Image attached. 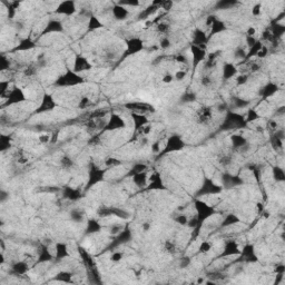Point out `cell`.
Wrapping results in <instances>:
<instances>
[{
    "label": "cell",
    "instance_id": "cell-1",
    "mask_svg": "<svg viewBox=\"0 0 285 285\" xmlns=\"http://www.w3.org/2000/svg\"><path fill=\"white\" fill-rule=\"evenodd\" d=\"M83 82H84V79L80 76H78L76 72L68 71L58 79L56 82V85H58V86H70V85L74 86V85L82 84Z\"/></svg>",
    "mask_w": 285,
    "mask_h": 285
},
{
    "label": "cell",
    "instance_id": "cell-2",
    "mask_svg": "<svg viewBox=\"0 0 285 285\" xmlns=\"http://www.w3.org/2000/svg\"><path fill=\"white\" fill-rule=\"evenodd\" d=\"M195 206H196V209H197V216H196L197 224H199V225L202 224L203 220H205L206 218H208L212 214H214L213 207L208 206V205L205 204L204 202L197 201L196 203H195Z\"/></svg>",
    "mask_w": 285,
    "mask_h": 285
},
{
    "label": "cell",
    "instance_id": "cell-3",
    "mask_svg": "<svg viewBox=\"0 0 285 285\" xmlns=\"http://www.w3.org/2000/svg\"><path fill=\"white\" fill-rule=\"evenodd\" d=\"M126 108L128 109H133L135 111H139V113H153L154 107L149 104L146 103H130L126 104Z\"/></svg>",
    "mask_w": 285,
    "mask_h": 285
},
{
    "label": "cell",
    "instance_id": "cell-4",
    "mask_svg": "<svg viewBox=\"0 0 285 285\" xmlns=\"http://www.w3.org/2000/svg\"><path fill=\"white\" fill-rule=\"evenodd\" d=\"M104 174H105V170H101V169H99V168L93 166V168H91L90 172H89V182H88L87 187L89 188V186H93V185H95L97 182L103 180Z\"/></svg>",
    "mask_w": 285,
    "mask_h": 285
},
{
    "label": "cell",
    "instance_id": "cell-5",
    "mask_svg": "<svg viewBox=\"0 0 285 285\" xmlns=\"http://www.w3.org/2000/svg\"><path fill=\"white\" fill-rule=\"evenodd\" d=\"M184 146V143L182 141V139L178 136H172L167 141V146L165 148V151L168 153V151H178L182 147Z\"/></svg>",
    "mask_w": 285,
    "mask_h": 285
},
{
    "label": "cell",
    "instance_id": "cell-6",
    "mask_svg": "<svg viewBox=\"0 0 285 285\" xmlns=\"http://www.w3.org/2000/svg\"><path fill=\"white\" fill-rule=\"evenodd\" d=\"M143 49V43L140 39L133 38L127 41V54L128 55H133V54L139 53Z\"/></svg>",
    "mask_w": 285,
    "mask_h": 285
},
{
    "label": "cell",
    "instance_id": "cell-7",
    "mask_svg": "<svg viewBox=\"0 0 285 285\" xmlns=\"http://www.w3.org/2000/svg\"><path fill=\"white\" fill-rule=\"evenodd\" d=\"M125 126V123L118 115H111L108 124H106L105 129H118Z\"/></svg>",
    "mask_w": 285,
    "mask_h": 285
},
{
    "label": "cell",
    "instance_id": "cell-8",
    "mask_svg": "<svg viewBox=\"0 0 285 285\" xmlns=\"http://www.w3.org/2000/svg\"><path fill=\"white\" fill-rule=\"evenodd\" d=\"M76 11V8H75V3H71V1H66V3H62L59 5L57 9V12L59 14H71Z\"/></svg>",
    "mask_w": 285,
    "mask_h": 285
},
{
    "label": "cell",
    "instance_id": "cell-9",
    "mask_svg": "<svg viewBox=\"0 0 285 285\" xmlns=\"http://www.w3.org/2000/svg\"><path fill=\"white\" fill-rule=\"evenodd\" d=\"M192 53H193V56H194V66H196L198 62H201L202 60L205 59V56H206L205 49L199 48V47H197L195 45L192 46Z\"/></svg>",
    "mask_w": 285,
    "mask_h": 285
},
{
    "label": "cell",
    "instance_id": "cell-10",
    "mask_svg": "<svg viewBox=\"0 0 285 285\" xmlns=\"http://www.w3.org/2000/svg\"><path fill=\"white\" fill-rule=\"evenodd\" d=\"M90 64L85 58L77 56L76 61H75V71H84V70L90 69Z\"/></svg>",
    "mask_w": 285,
    "mask_h": 285
},
{
    "label": "cell",
    "instance_id": "cell-11",
    "mask_svg": "<svg viewBox=\"0 0 285 285\" xmlns=\"http://www.w3.org/2000/svg\"><path fill=\"white\" fill-rule=\"evenodd\" d=\"M212 118V109L208 107L201 108L198 113H197V120L198 123H207Z\"/></svg>",
    "mask_w": 285,
    "mask_h": 285
},
{
    "label": "cell",
    "instance_id": "cell-12",
    "mask_svg": "<svg viewBox=\"0 0 285 285\" xmlns=\"http://www.w3.org/2000/svg\"><path fill=\"white\" fill-rule=\"evenodd\" d=\"M55 101H54V99L51 98L50 96H47L46 95L45 97H43V104H41L40 108H39L37 111H47V110H50L53 109V108H55Z\"/></svg>",
    "mask_w": 285,
    "mask_h": 285
},
{
    "label": "cell",
    "instance_id": "cell-13",
    "mask_svg": "<svg viewBox=\"0 0 285 285\" xmlns=\"http://www.w3.org/2000/svg\"><path fill=\"white\" fill-rule=\"evenodd\" d=\"M277 90H278L277 85L273 84V83H268V84L262 89V96H263L264 98H267V97L274 95Z\"/></svg>",
    "mask_w": 285,
    "mask_h": 285
},
{
    "label": "cell",
    "instance_id": "cell-14",
    "mask_svg": "<svg viewBox=\"0 0 285 285\" xmlns=\"http://www.w3.org/2000/svg\"><path fill=\"white\" fill-rule=\"evenodd\" d=\"M285 32V27L283 26V25H280L277 24L276 21H274L273 24H272V28H271V34L272 36L274 37V38H280V37H282L283 35H284Z\"/></svg>",
    "mask_w": 285,
    "mask_h": 285
},
{
    "label": "cell",
    "instance_id": "cell-15",
    "mask_svg": "<svg viewBox=\"0 0 285 285\" xmlns=\"http://www.w3.org/2000/svg\"><path fill=\"white\" fill-rule=\"evenodd\" d=\"M113 14L117 19H125L128 16V10L120 5H116L113 8Z\"/></svg>",
    "mask_w": 285,
    "mask_h": 285
},
{
    "label": "cell",
    "instance_id": "cell-16",
    "mask_svg": "<svg viewBox=\"0 0 285 285\" xmlns=\"http://www.w3.org/2000/svg\"><path fill=\"white\" fill-rule=\"evenodd\" d=\"M236 68L235 66H233L232 64H225L223 67V78L224 79H230L236 74Z\"/></svg>",
    "mask_w": 285,
    "mask_h": 285
},
{
    "label": "cell",
    "instance_id": "cell-17",
    "mask_svg": "<svg viewBox=\"0 0 285 285\" xmlns=\"http://www.w3.org/2000/svg\"><path fill=\"white\" fill-rule=\"evenodd\" d=\"M64 195H65L66 198L75 201V199H78L80 197V192L75 188H71V187H66L65 191H64Z\"/></svg>",
    "mask_w": 285,
    "mask_h": 285
},
{
    "label": "cell",
    "instance_id": "cell-18",
    "mask_svg": "<svg viewBox=\"0 0 285 285\" xmlns=\"http://www.w3.org/2000/svg\"><path fill=\"white\" fill-rule=\"evenodd\" d=\"M133 119H134L135 126H136V129H139L143 126L147 124V118L143 115H138V114H133Z\"/></svg>",
    "mask_w": 285,
    "mask_h": 285
},
{
    "label": "cell",
    "instance_id": "cell-19",
    "mask_svg": "<svg viewBox=\"0 0 285 285\" xmlns=\"http://www.w3.org/2000/svg\"><path fill=\"white\" fill-rule=\"evenodd\" d=\"M231 139H232V144L235 148H241L246 145V139L241 135H233Z\"/></svg>",
    "mask_w": 285,
    "mask_h": 285
},
{
    "label": "cell",
    "instance_id": "cell-20",
    "mask_svg": "<svg viewBox=\"0 0 285 285\" xmlns=\"http://www.w3.org/2000/svg\"><path fill=\"white\" fill-rule=\"evenodd\" d=\"M61 30H62L61 24H60L59 21H57V20H51V21L47 25V27H46L43 32H49V31H61Z\"/></svg>",
    "mask_w": 285,
    "mask_h": 285
},
{
    "label": "cell",
    "instance_id": "cell-21",
    "mask_svg": "<svg viewBox=\"0 0 285 285\" xmlns=\"http://www.w3.org/2000/svg\"><path fill=\"white\" fill-rule=\"evenodd\" d=\"M134 183L139 187H144L146 185V174L145 173H139L134 175Z\"/></svg>",
    "mask_w": 285,
    "mask_h": 285
},
{
    "label": "cell",
    "instance_id": "cell-22",
    "mask_svg": "<svg viewBox=\"0 0 285 285\" xmlns=\"http://www.w3.org/2000/svg\"><path fill=\"white\" fill-rule=\"evenodd\" d=\"M238 253V248H237V245L235 244L234 242H230L225 247V251H224L223 255H231V254H236Z\"/></svg>",
    "mask_w": 285,
    "mask_h": 285
},
{
    "label": "cell",
    "instance_id": "cell-23",
    "mask_svg": "<svg viewBox=\"0 0 285 285\" xmlns=\"http://www.w3.org/2000/svg\"><path fill=\"white\" fill-rule=\"evenodd\" d=\"M211 28H212V34H217V32H220V31H223L225 29V25H224L223 21L216 19L214 21V24L212 25Z\"/></svg>",
    "mask_w": 285,
    "mask_h": 285
},
{
    "label": "cell",
    "instance_id": "cell-24",
    "mask_svg": "<svg viewBox=\"0 0 285 285\" xmlns=\"http://www.w3.org/2000/svg\"><path fill=\"white\" fill-rule=\"evenodd\" d=\"M56 252H57V259H62V257H65L68 255L67 253V247H66L65 244H61V243H59V244H57V246H56Z\"/></svg>",
    "mask_w": 285,
    "mask_h": 285
},
{
    "label": "cell",
    "instance_id": "cell-25",
    "mask_svg": "<svg viewBox=\"0 0 285 285\" xmlns=\"http://www.w3.org/2000/svg\"><path fill=\"white\" fill-rule=\"evenodd\" d=\"M273 175L274 178H275L277 182H282V180H285V174H284V170L280 167H275L273 169Z\"/></svg>",
    "mask_w": 285,
    "mask_h": 285
},
{
    "label": "cell",
    "instance_id": "cell-26",
    "mask_svg": "<svg viewBox=\"0 0 285 285\" xmlns=\"http://www.w3.org/2000/svg\"><path fill=\"white\" fill-rule=\"evenodd\" d=\"M262 47H263L262 43H259V41H256V43H255V45H253L251 47V49H249V53H248V55H247V57H252V56L257 55V53L261 50Z\"/></svg>",
    "mask_w": 285,
    "mask_h": 285
},
{
    "label": "cell",
    "instance_id": "cell-27",
    "mask_svg": "<svg viewBox=\"0 0 285 285\" xmlns=\"http://www.w3.org/2000/svg\"><path fill=\"white\" fill-rule=\"evenodd\" d=\"M100 230V225L97 223L96 220H89L88 222V233H95V232H98Z\"/></svg>",
    "mask_w": 285,
    "mask_h": 285
},
{
    "label": "cell",
    "instance_id": "cell-28",
    "mask_svg": "<svg viewBox=\"0 0 285 285\" xmlns=\"http://www.w3.org/2000/svg\"><path fill=\"white\" fill-rule=\"evenodd\" d=\"M283 139L280 138L278 136H276V135H274V137L272 138V145H273L274 149H276V151H278V149H281L283 147Z\"/></svg>",
    "mask_w": 285,
    "mask_h": 285
},
{
    "label": "cell",
    "instance_id": "cell-29",
    "mask_svg": "<svg viewBox=\"0 0 285 285\" xmlns=\"http://www.w3.org/2000/svg\"><path fill=\"white\" fill-rule=\"evenodd\" d=\"M146 169V165L144 164H137L133 167L132 172H130V175H136V174H139V173H143Z\"/></svg>",
    "mask_w": 285,
    "mask_h": 285
},
{
    "label": "cell",
    "instance_id": "cell-30",
    "mask_svg": "<svg viewBox=\"0 0 285 285\" xmlns=\"http://www.w3.org/2000/svg\"><path fill=\"white\" fill-rule=\"evenodd\" d=\"M88 26H89V28H90V29H97V28H100L101 24H100V21H99V20L97 19L96 17H90Z\"/></svg>",
    "mask_w": 285,
    "mask_h": 285
},
{
    "label": "cell",
    "instance_id": "cell-31",
    "mask_svg": "<svg viewBox=\"0 0 285 285\" xmlns=\"http://www.w3.org/2000/svg\"><path fill=\"white\" fill-rule=\"evenodd\" d=\"M237 222H238V218H237L235 215H233V214H230V215H228L227 217L225 218L223 225L224 226H227V225H231V224L237 223Z\"/></svg>",
    "mask_w": 285,
    "mask_h": 285
},
{
    "label": "cell",
    "instance_id": "cell-32",
    "mask_svg": "<svg viewBox=\"0 0 285 285\" xmlns=\"http://www.w3.org/2000/svg\"><path fill=\"white\" fill-rule=\"evenodd\" d=\"M27 268H28V266H27L26 263H18V264L14 265V270L17 272V273L22 274V273H25V272L27 271Z\"/></svg>",
    "mask_w": 285,
    "mask_h": 285
},
{
    "label": "cell",
    "instance_id": "cell-33",
    "mask_svg": "<svg viewBox=\"0 0 285 285\" xmlns=\"http://www.w3.org/2000/svg\"><path fill=\"white\" fill-rule=\"evenodd\" d=\"M61 165H62V167H64V168L71 167V165H72L71 159H70V158H68V157H64L61 159Z\"/></svg>",
    "mask_w": 285,
    "mask_h": 285
},
{
    "label": "cell",
    "instance_id": "cell-34",
    "mask_svg": "<svg viewBox=\"0 0 285 285\" xmlns=\"http://www.w3.org/2000/svg\"><path fill=\"white\" fill-rule=\"evenodd\" d=\"M89 105H90V100H89V98H87V97H84V98H82L80 101H79V107L80 108L89 107Z\"/></svg>",
    "mask_w": 285,
    "mask_h": 285
},
{
    "label": "cell",
    "instance_id": "cell-35",
    "mask_svg": "<svg viewBox=\"0 0 285 285\" xmlns=\"http://www.w3.org/2000/svg\"><path fill=\"white\" fill-rule=\"evenodd\" d=\"M175 220L177 223H180V225H185V224H188V219L185 215H178L177 217L175 218Z\"/></svg>",
    "mask_w": 285,
    "mask_h": 285
},
{
    "label": "cell",
    "instance_id": "cell-36",
    "mask_svg": "<svg viewBox=\"0 0 285 285\" xmlns=\"http://www.w3.org/2000/svg\"><path fill=\"white\" fill-rule=\"evenodd\" d=\"M212 245L211 243L208 242H203L201 244V247H199V249H201V252H203V253H206V252H208L209 249H211Z\"/></svg>",
    "mask_w": 285,
    "mask_h": 285
},
{
    "label": "cell",
    "instance_id": "cell-37",
    "mask_svg": "<svg viewBox=\"0 0 285 285\" xmlns=\"http://www.w3.org/2000/svg\"><path fill=\"white\" fill-rule=\"evenodd\" d=\"M261 3H257V5H255L254 7H253V9H252V14L253 16H255V17H257V16H259L261 14Z\"/></svg>",
    "mask_w": 285,
    "mask_h": 285
},
{
    "label": "cell",
    "instance_id": "cell-38",
    "mask_svg": "<svg viewBox=\"0 0 285 285\" xmlns=\"http://www.w3.org/2000/svg\"><path fill=\"white\" fill-rule=\"evenodd\" d=\"M158 31H161V32H167L168 29H169V26L167 24H159L157 27Z\"/></svg>",
    "mask_w": 285,
    "mask_h": 285
},
{
    "label": "cell",
    "instance_id": "cell-39",
    "mask_svg": "<svg viewBox=\"0 0 285 285\" xmlns=\"http://www.w3.org/2000/svg\"><path fill=\"white\" fill-rule=\"evenodd\" d=\"M165 249L167 252H169V253H174L175 252V246H174V244L170 242H166L165 244Z\"/></svg>",
    "mask_w": 285,
    "mask_h": 285
},
{
    "label": "cell",
    "instance_id": "cell-40",
    "mask_svg": "<svg viewBox=\"0 0 285 285\" xmlns=\"http://www.w3.org/2000/svg\"><path fill=\"white\" fill-rule=\"evenodd\" d=\"M235 104H236L237 107H244V106H246L248 104V101L243 100L241 98H235Z\"/></svg>",
    "mask_w": 285,
    "mask_h": 285
},
{
    "label": "cell",
    "instance_id": "cell-41",
    "mask_svg": "<svg viewBox=\"0 0 285 285\" xmlns=\"http://www.w3.org/2000/svg\"><path fill=\"white\" fill-rule=\"evenodd\" d=\"M118 164H120V162L117 161V159H115V158H109V159H107V161H106V165H107V166L118 165Z\"/></svg>",
    "mask_w": 285,
    "mask_h": 285
},
{
    "label": "cell",
    "instance_id": "cell-42",
    "mask_svg": "<svg viewBox=\"0 0 285 285\" xmlns=\"http://www.w3.org/2000/svg\"><path fill=\"white\" fill-rule=\"evenodd\" d=\"M169 45H170V41H169V39L168 38H163L161 40V47L162 48H167V47H169Z\"/></svg>",
    "mask_w": 285,
    "mask_h": 285
},
{
    "label": "cell",
    "instance_id": "cell-43",
    "mask_svg": "<svg viewBox=\"0 0 285 285\" xmlns=\"http://www.w3.org/2000/svg\"><path fill=\"white\" fill-rule=\"evenodd\" d=\"M247 80V75H242V76H240L238 78H237V84L238 85H243L245 84Z\"/></svg>",
    "mask_w": 285,
    "mask_h": 285
},
{
    "label": "cell",
    "instance_id": "cell-44",
    "mask_svg": "<svg viewBox=\"0 0 285 285\" xmlns=\"http://www.w3.org/2000/svg\"><path fill=\"white\" fill-rule=\"evenodd\" d=\"M266 54H267V48L263 46V47L261 48V50L257 53V56H259V57H261V58H263V57H265V56H266Z\"/></svg>",
    "mask_w": 285,
    "mask_h": 285
},
{
    "label": "cell",
    "instance_id": "cell-45",
    "mask_svg": "<svg viewBox=\"0 0 285 285\" xmlns=\"http://www.w3.org/2000/svg\"><path fill=\"white\" fill-rule=\"evenodd\" d=\"M172 6H173L172 1H163V3H162L163 9H166V10H169L172 8Z\"/></svg>",
    "mask_w": 285,
    "mask_h": 285
},
{
    "label": "cell",
    "instance_id": "cell-46",
    "mask_svg": "<svg viewBox=\"0 0 285 285\" xmlns=\"http://www.w3.org/2000/svg\"><path fill=\"white\" fill-rule=\"evenodd\" d=\"M71 218L75 220H80L82 219V214L79 212H72L71 213Z\"/></svg>",
    "mask_w": 285,
    "mask_h": 285
},
{
    "label": "cell",
    "instance_id": "cell-47",
    "mask_svg": "<svg viewBox=\"0 0 285 285\" xmlns=\"http://www.w3.org/2000/svg\"><path fill=\"white\" fill-rule=\"evenodd\" d=\"M246 41H247V43H248L249 47H252L253 45H255V43H256L257 40L254 38V37H248V36H246Z\"/></svg>",
    "mask_w": 285,
    "mask_h": 285
},
{
    "label": "cell",
    "instance_id": "cell-48",
    "mask_svg": "<svg viewBox=\"0 0 285 285\" xmlns=\"http://www.w3.org/2000/svg\"><path fill=\"white\" fill-rule=\"evenodd\" d=\"M122 257H123L122 253H115V254H113V256H111V261L118 262V261H120Z\"/></svg>",
    "mask_w": 285,
    "mask_h": 285
},
{
    "label": "cell",
    "instance_id": "cell-49",
    "mask_svg": "<svg viewBox=\"0 0 285 285\" xmlns=\"http://www.w3.org/2000/svg\"><path fill=\"white\" fill-rule=\"evenodd\" d=\"M173 82V76L172 75H166V76L163 77V83L165 84H169V83Z\"/></svg>",
    "mask_w": 285,
    "mask_h": 285
},
{
    "label": "cell",
    "instance_id": "cell-50",
    "mask_svg": "<svg viewBox=\"0 0 285 285\" xmlns=\"http://www.w3.org/2000/svg\"><path fill=\"white\" fill-rule=\"evenodd\" d=\"M185 76H186V72L185 71H177L175 75V78L177 79V80H182Z\"/></svg>",
    "mask_w": 285,
    "mask_h": 285
},
{
    "label": "cell",
    "instance_id": "cell-51",
    "mask_svg": "<svg viewBox=\"0 0 285 285\" xmlns=\"http://www.w3.org/2000/svg\"><path fill=\"white\" fill-rule=\"evenodd\" d=\"M255 32H256V30H255V28H253V27H249V28L247 29V36L248 37H253L255 35Z\"/></svg>",
    "mask_w": 285,
    "mask_h": 285
},
{
    "label": "cell",
    "instance_id": "cell-52",
    "mask_svg": "<svg viewBox=\"0 0 285 285\" xmlns=\"http://www.w3.org/2000/svg\"><path fill=\"white\" fill-rule=\"evenodd\" d=\"M211 79L208 78V77H204L203 80H202V84L204 85V86H209L211 85Z\"/></svg>",
    "mask_w": 285,
    "mask_h": 285
},
{
    "label": "cell",
    "instance_id": "cell-53",
    "mask_svg": "<svg viewBox=\"0 0 285 285\" xmlns=\"http://www.w3.org/2000/svg\"><path fill=\"white\" fill-rule=\"evenodd\" d=\"M175 59H176V61H177V62H185V61H186V57H185V56H183V55L176 56Z\"/></svg>",
    "mask_w": 285,
    "mask_h": 285
},
{
    "label": "cell",
    "instance_id": "cell-54",
    "mask_svg": "<svg viewBox=\"0 0 285 285\" xmlns=\"http://www.w3.org/2000/svg\"><path fill=\"white\" fill-rule=\"evenodd\" d=\"M151 149H153L154 153H157V151H159V143H155V144L151 145Z\"/></svg>",
    "mask_w": 285,
    "mask_h": 285
},
{
    "label": "cell",
    "instance_id": "cell-55",
    "mask_svg": "<svg viewBox=\"0 0 285 285\" xmlns=\"http://www.w3.org/2000/svg\"><path fill=\"white\" fill-rule=\"evenodd\" d=\"M39 140H40L41 143H47V141L49 140V136H47V135H43V136L39 137Z\"/></svg>",
    "mask_w": 285,
    "mask_h": 285
},
{
    "label": "cell",
    "instance_id": "cell-56",
    "mask_svg": "<svg viewBox=\"0 0 285 285\" xmlns=\"http://www.w3.org/2000/svg\"><path fill=\"white\" fill-rule=\"evenodd\" d=\"M119 230H120V226H114V227L111 228V233L115 234V233H118V231Z\"/></svg>",
    "mask_w": 285,
    "mask_h": 285
}]
</instances>
